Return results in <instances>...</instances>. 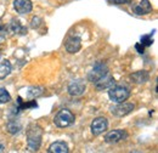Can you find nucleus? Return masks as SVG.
Masks as SVG:
<instances>
[{
  "label": "nucleus",
  "mask_w": 158,
  "mask_h": 153,
  "mask_svg": "<svg viewBox=\"0 0 158 153\" xmlns=\"http://www.w3.org/2000/svg\"><path fill=\"white\" fill-rule=\"evenodd\" d=\"M88 79L99 90L108 89L114 83V79H113V76L110 74V71H108L107 66L105 63H102V62H98L94 66V68L91 69V72L88 74Z\"/></svg>",
  "instance_id": "nucleus-1"
},
{
  "label": "nucleus",
  "mask_w": 158,
  "mask_h": 153,
  "mask_svg": "<svg viewBox=\"0 0 158 153\" xmlns=\"http://www.w3.org/2000/svg\"><path fill=\"white\" fill-rule=\"evenodd\" d=\"M41 140H43V129L38 124L32 123L27 128V146L29 151L37 152L41 145Z\"/></svg>",
  "instance_id": "nucleus-2"
},
{
  "label": "nucleus",
  "mask_w": 158,
  "mask_h": 153,
  "mask_svg": "<svg viewBox=\"0 0 158 153\" xmlns=\"http://www.w3.org/2000/svg\"><path fill=\"white\" fill-rule=\"evenodd\" d=\"M108 96H110V98L112 100V101H114V102H124V101H127L128 100V97L130 96V91H129V89L127 88V86H124V85H112L111 88H110V91H108Z\"/></svg>",
  "instance_id": "nucleus-3"
},
{
  "label": "nucleus",
  "mask_w": 158,
  "mask_h": 153,
  "mask_svg": "<svg viewBox=\"0 0 158 153\" xmlns=\"http://www.w3.org/2000/svg\"><path fill=\"white\" fill-rule=\"evenodd\" d=\"M76 118H74V114L68 111V110H62L60 111L57 114L55 115L54 118V123L56 126L59 128H67V126H71L73 123H74Z\"/></svg>",
  "instance_id": "nucleus-4"
},
{
  "label": "nucleus",
  "mask_w": 158,
  "mask_h": 153,
  "mask_svg": "<svg viewBox=\"0 0 158 153\" xmlns=\"http://www.w3.org/2000/svg\"><path fill=\"white\" fill-rule=\"evenodd\" d=\"M135 108V105L134 103H130V102H119L117 106L112 107L111 108V112L112 114L116 115V117H124V115L129 114L134 111Z\"/></svg>",
  "instance_id": "nucleus-5"
},
{
  "label": "nucleus",
  "mask_w": 158,
  "mask_h": 153,
  "mask_svg": "<svg viewBox=\"0 0 158 153\" xmlns=\"http://www.w3.org/2000/svg\"><path fill=\"white\" fill-rule=\"evenodd\" d=\"M107 126H108L107 119L103 118V117H99V118L94 119L93 123H91V133L95 136L101 135L102 133H105L107 130Z\"/></svg>",
  "instance_id": "nucleus-6"
},
{
  "label": "nucleus",
  "mask_w": 158,
  "mask_h": 153,
  "mask_svg": "<svg viewBox=\"0 0 158 153\" xmlns=\"http://www.w3.org/2000/svg\"><path fill=\"white\" fill-rule=\"evenodd\" d=\"M127 136L128 135L125 133V130H120V129L112 130L108 134H106V136H105V142L106 143H117L119 141H122L123 139H125Z\"/></svg>",
  "instance_id": "nucleus-7"
},
{
  "label": "nucleus",
  "mask_w": 158,
  "mask_h": 153,
  "mask_svg": "<svg viewBox=\"0 0 158 153\" xmlns=\"http://www.w3.org/2000/svg\"><path fill=\"white\" fill-rule=\"evenodd\" d=\"M14 7L20 15H26V14H29L32 11L33 4L31 0H15Z\"/></svg>",
  "instance_id": "nucleus-8"
},
{
  "label": "nucleus",
  "mask_w": 158,
  "mask_h": 153,
  "mask_svg": "<svg viewBox=\"0 0 158 153\" xmlns=\"http://www.w3.org/2000/svg\"><path fill=\"white\" fill-rule=\"evenodd\" d=\"M85 93V84L83 80H73L68 85V94L71 96H80Z\"/></svg>",
  "instance_id": "nucleus-9"
},
{
  "label": "nucleus",
  "mask_w": 158,
  "mask_h": 153,
  "mask_svg": "<svg viewBox=\"0 0 158 153\" xmlns=\"http://www.w3.org/2000/svg\"><path fill=\"white\" fill-rule=\"evenodd\" d=\"M81 48V40L77 35H73L71 38H68V40L66 41V50L69 54H76L78 52Z\"/></svg>",
  "instance_id": "nucleus-10"
},
{
  "label": "nucleus",
  "mask_w": 158,
  "mask_h": 153,
  "mask_svg": "<svg viewBox=\"0 0 158 153\" xmlns=\"http://www.w3.org/2000/svg\"><path fill=\"white\" fill-rule=\"evenodd\" d=\"M134 12L136 15H147L150 12H152V5L150 2V0H141L140 4L136 6H134Z\"/></svg>",
  "instance_id": "nucleus-11"
},
{
  "label": "nucleus",
  "mask_w": 158,
  "mask_h": 153,
  "mask_svg": "<svg viewBox=\"0 0 158 153\" xmlns=\"http://www.w3.org/2000/svg\"><path fill=\"white\" fill-rule=\"evenodd\" d=\"M68 151H69L68 150V146L63 141H56V142H54L49 147V150H48L49 153H68Z\"/></svg>",
  "instance_id": "nucleus-12"
},
{
  "label": "nucleus",
  "mask_w": 158,
  "mask_h": 153,
  "mask_svg": "<svg viewBox=\"0 0 158 153\" xmlns=\"http://www.w3.org/2000/svg\"><path fill=\"white\" fill-rule=\"evenodd\" d=\"M130 78L133 79V81L134 83H136V84H143V83H146L148 79H150V74L146 72V71H139V72H135V73H133Z\"/></svg>",
  "instance_id": "nucleus-13"
},
{
  "label": "nucleus",
  "mask_w": 158,
  "mask_h": 153,
  "mask_svg": "<svg viewBox=\"0 0 158 153\" xmlns=\"http://www.w3.org/2000/svg\"><path fill=\"white\" fill-rule=\"evenodd\" d=\"M11 73V63L7 60L0 61V79H4Z\"/></svg>",
  "instance_id": "nucleus-14"
},
{
  "label": "nucleus",
  "mask_w": 158,
  "mask_h": 153,
  "mask_svg": "<svg viewBox=\"0 0 158 153\" xmlns=\"http://www.w3.org/2000/svg\"><path fill=\"white\" fill-rule=\"evenodd\" d=\"M10 28L14 33H17V34H27V28L23 27L21 24V22L19 19H12L11 23H10Z\"/></svg>",
  "instance_id": "nucleus-15"
},
{
  "label": "nucleus",
  "mask_w": 158,
  "mask_h": 153,
  "mask_svg": "<svg viewBox=\"0 0 158 153\" xmlns=\"http://www.w3.org/2000/svg\"><path fill=\"white\" fill-rule=\"evenodd\" d=\"M6 128H7V131L10 134H17L22 129V125H21V123L19 120H10L7 123V125H6Z\"/></svg>",
  "instance_id": "nucleus-16"
},
{
  "label": "nucleus",
  "mask_w": 158,
  "mask_h": 153,
  "mask_svg": "<svg viewBox=\"0 0 158 153\" xmlns=\"http://www.w3.org/2000/svg\"><path fill=\"white\" fill-rule=\"evenodd\" d=\"M11 101V95L9 94V91L5 88H0V105L7 103Z\"/></svg>",
  "instance_id": "nucleus-17"
},
{
  "label": "nucleus",
  "mask_w": 158,
  "mask_h": 153,
  "mask_svg": "<svg viewBox=\"0 0 158 153\" xmlns=\"http://www.w3.org/2000/svg\"><path fill=\"white\" fill-rule=\"evenodd\" d=\"M108 2L113 5H124V4H130L131 0H108Z\"/></svg>",
  "instance_id": "nucleus-18"
},
{
  "label": "nucleus",
  "mask_w": 158,
  "mask_h": 153,
  "mask_svg": "<svg viewBox=\"0 0 158 153\" xmlns=\"http://www.w3.org/2000/svg\"><path fill=\"white\" fill-rule=\"evenodd\" d=\"M151 35H143L142 38H141V44L142 45H146V46H150L151 44H152V40L150 39Z\"/></svg>",
  "instance_id": "nucleus-19"
},
{
  "label": "nucleus",
  "mask_w": 158,
  "mask_h": 153,
  "mask_svg": "<svg viewBox=\"0 0 158 153\" xmlns=\"http://www.w3.org/2000/svg\"><path fill=\"white\" fill-rule=\"evenodd\" d=\"M6 38V29L4 26H0V41Z\"/></svg>",
  "instance_id": "nucleus-20"
},
{
  "label": "nucleus",
  "mask_w": 158,
  "mask_h": 153,
  "mask_svg": "<svg viewBox=\"0 0 158 153\" xmlns=\"http://www.w3.org/2000/svg\"><path fill=\"white\" fill-rule=\"evenodd\" d=\"M4 150H5L4 145H1V143H0V152H4Z\"/></svg>",
  "instance_id": "nucleus-21"
}]
</instances>
